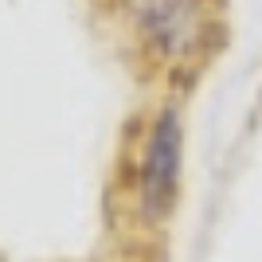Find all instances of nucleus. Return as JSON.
Instances as JSON below:
<instances>
[{
    "label": "nucleus",
    "mask_w": 262,
    "mask_h": 262,
    "mask_svg": "<svg viewBox=\"0 0 262 262\" xmlns=\"http://www.w3.org/2000/svg\"><path fill=\"white\" fill-rule=\"evenodd\" d=\"M180 161H184V133L176 110H161L149 125L141 149V168H137V196L141 211L149 219H164L180 192Z\"/></svg>",
    "instance_id": "nucleus-1"
},
{
    "label": "nucleus",
    "mask_w": 262,
    "mask_h": 262,
    "mask_svg": "<svg viewBox=\"0 0 262 262\" xmlns=\"http://www.w3.org/2000/svg\"><path fill=\"white\" fill-rule=\"evenodd\" d=\"M133 24L145 35L149 51L161 59L196 55L208 35V8L204 0H129Z\"/></svg>",
    "instance_id": "nucleus-2"
}]
</instances>
